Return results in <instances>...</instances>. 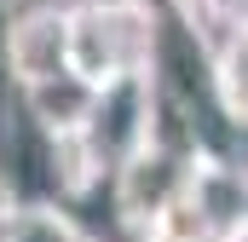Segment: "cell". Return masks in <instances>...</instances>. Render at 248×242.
Returning <instances> with one entry per match:
<instances>
[{
    "mask_svg": "<svg viewBox=\"0 0 248 242\" xmlns=\"http://www.w3.org/2000/svg\"><path fill=\"white\" fill-rule=\"evenodd\" d=\"M156 46H162V12H150V0H87L69 12V63L93 87L150 75Z\"/></svg>",
    "mask_w": 248,
    "mask_h": 242,
    "instance_id": "cell-1",
    "label": "cell"
},
{
    "mask_svg": "<svg viewBox=\"0 0 248 242\" xmlns=\"http://www.w3.org/2000/svg\"><path fill=\"white\" fill-rule=\"evenodd\" d=\"M6 58L17 87H35V81H52L69 75V12H23L12 29H6Z\"/></svg>",
    "mask_w": 248,
    "mask_h": 242,
    "instance_id": "cell-2",
    "label": "cell"
},
{
    "mask_svg": "<svg viewBox=\"0 0 248 242\" xmlns=\"http://www.w3.org/2000/svg\"><path fill=\"white\" fill-rule=\"evenodd\" d=\"M23 98H29V116H35V127H41L46 138H75V133H87V121H93L98 87L69 69V75H52V81L23 87Z\"/></svg>",
    "mask_w": 248,
    "mask_h": 242,
    "instance_id": "cell-3",
    "label": "cell"
},
{
    "mask_svg": "<svg viewBox=\"0 0 248 242\" xmlns=\"http://www.w3.org/2000/svg\"><path fill=\"white\" fill-rule=\"evenodd\" d=\"M0 242H87V231L46 202H17V208H0Z\"/></svg>",
    "mask_w": 248,
    "mask_h": 242,
    "instance_id": "cell-4",
    "label": "cell"
},
{
    "mask_svg": "<svg viewBox=\"0 0 248 242\" xmlns=\"http://www.w3.org/2000/svg\"><path fill=\"white\" fill-rule=\"evenodd\" d=\"M214 75H219L225 116L248 127V29H225V41L214 46Z\"/></svg>",
    "mask_w": 248,
    "mask_h": 242,
    "instance_id": "cell-5",
    "label": "cell"
},
{
    "mask_svg": "<svg viewBox=\"0 0 248 242\" xmlns=\"http://www.w3.org/2000/svg\"><path fill=\"white\" fill-rule=\"evenodd\" d=\"M225 242H248V219H243V225H237V231H231Z\"/></svg>",
    "mask_w": 248,
    "mask_h": 242,
    "instance_id": "cell-6",
    "label": "cell"
},
{
    "mask_svg": "<svg viewBox=\"0 0 248 242\" xmlns=\"http://www.w3.org/2000/svg\"><path fill=\"white\" fill-rule=\"evenodd\" d=\"M237 138H243V167H248V127H237Z\"/></svg>",
    "mask_w": 248,
    "mask_h": 242,
    "instance_id": "cell-7",
    "label": "cell"
},
{
    "mask_svg": "<svg viewBox=\"0 0 248 242\" xmlns=\"http://www.w3.org/2000/svg\"><path fill=\"white\" fill-rule=\"evenodd\" d=\"M0 208H6V202H0Z\"/></svg>",
    "mask_w": 248,
    "mask_h": 242,
    "instance_id": "cell-8",
    "label": "cell"
},
{
    "mask_svg": "<svg viewBox=\"0 0 248 242\" xmlns=\"http://www.w3.org/2000/svg\"><path fill=\"white\" fill-rule=\"evenodd\" d=\"M144 242H150V237H144Z\"/></svg>",
    "mask_w": 248,
    "mask_h": 242,
    "instance_id": "cell-9",
    "label": "cell"
}]
</instances>
